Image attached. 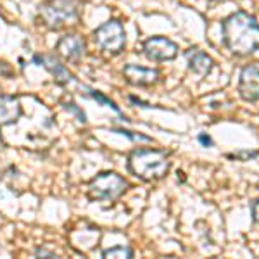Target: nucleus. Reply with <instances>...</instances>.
I'll return each instance as SVG.
<instances>
[{
    "label": "nucleus",
    "instance_id": "1",
    "mask_svg": "<svg viewBox=\"0 0 259 259\" xmlns=\"http://www.w3.org/2000/svg\"><path fill=\"white\" fill-rule=\"evenodd\" d=\"M221 36L233 56L245 57L259 50V23L245 11H237L221 21Z\"/></svg>",
    "mask_w": 259,
    "mask_h": 259
},
{
    "label": "nucleus",
    "instance_id": "2",
    "mask_svg": "<svg viewBox=\"0 0 259 259\" xmlns=\"http://www.w3.org/2000/svg\"><path fill=\"white\" fill-rule=\"evenodd\" d=\"M169 168V152L161 149H135L128 157V169L142 182L162 180Z\"/></svg>",
    "mask_w": 259,
    "mask_h": 259
},
{
    "label": "nucleus",
    "instance_id": "3",
    "mask_svg": "<svg viewBox=\"0 0 259 259\" xmlns=\"http://www.w3.org/2000/svg\"><path fill=\"white\" fill-rule=\"evenodd\" d=\"M80 0H45L38 7V18L49 30H62L80 19Z\"/></svg>",
    "mask_w": 259,
    "mask_h": 259
},
{
    "label": "nucleus",
    "instance_id": "4",
    "mask_svg": "<svg viewBox=\"0 0 259 259\" xmlns=\"http://www.w3.org/2000/svg\"><path fill=\"white\" fill-rule=\"evenodd\" d=\"M128 182L114 171H104L97 175L89 185V197L92 200L114 202L126 192Z\"/></svg>",
    "mask_w": 259,
    "mask_h": 259
},
{
    "label": "nucleus",
    "instance_id": "5",
    "mask_svg": "<svg viewBox=\"0 0 259 259\" xmlns=\"http://www.w3.org/2000/svg\"><path fill=\"white\" fill-rule=\"evenodd\" d=\"M94 40L104 52L118 56L126 45V33L118 19H109L94 31Z\"/></svg>",
    "mask_w": 259,
    "mask_h": 259
},
{
    "label": "nucleus",
    "instance_id": "6",
    "mask_svg": "<svg viewBox=\"0 0 259 259\" xmlns=\"http://www.w3.org/2000/svg\"><path fill=\"white\" fill-rule=\"evenodd\" d=\"M144 54L149 61L154 62L173 61L178 56V45L166 36H152L144 41Z\"/></svg>",
    "mask_w": 259,
    "mask_h": 259
},
{
    "label": "nucleus",
    "instance_id": "7",
    "mask_svg": "<svg viewBox=\"0 0 259 259\" xmlns=\"http://www.w3.org/2000/svg\"><path fill=\"white\" fill-rule=\"evenodd\" d=\"M239 95L245 102H257L259 100V68L256 64L244 66L239 76Z\"/></svg>",
    "mask_w": 259,
    "mask_h": 259
},
{
    "label": "nucleus",
    "instance_id": "8",
    "mask_svg": "<svg viewBox=\"0 0 259 259\" xmlns=\"http://www.w3.org/2000/svg\"><path fill=\"white\" fill-rule=\"evenodd\" d=\"M123 76L133 87H152L159 81L161 71L157 68H144L139 64H126L123 68Z\"/></svg>",
    "mask_w": 259,
    "mask_h": 259
},
{
    "label": "nucleus",
    "instance_id": "9",
    "mask_svg": "<svg viewBox=\"0 0 259 259\" xmlns=\"http://www.w3.org/2000/svg\"><path fill=\"white\" fill-rule=\"evenodd\" d=\"M85 50H87L85 40H83V36L76 35V33H73V35H64L56 44V52L68 62L81 61L83 56H85Z\"/></svg>",
    "mask_w": 259,
    "mask_h": 259
},
{
    "label": "nucleus",
    "instance_id": "10",
    "mask_svg": "<svg viewBox=\"0 0 259 259\" xmlns=\"http://www.w3.org/2000/svg\"><path fill=\"white\" fill-rule=\"evenodd\" d=\"M33 62L38 64V66H44V68L54 76V80L62 87L69 85V83L74 81L73 74H71L69 71L64 68V64H61V62L57 61L54 56H40V54H36V56L33 57Z\"/></svg>",
    "mask_w": 259,
    "mask_h": 259
},
{
    "label": "nucleus",
    "instance_id": "11",
    "mask_svg": "<svg viewBox=\"0 0 259 259\" xmlns=\"http://www.w3.org/2000/svg\"><path fill=\"white\" fill-rule=\"evenodd\" d=\"M185 59H187V64H189V69L200 78L207 76L212 71V66H214L211 57L207 56L204 50H200L197 47H192L187 50Z\"/></svg>",
    "mask_w": 259,
    "mask_h": 259
},
{
    "label": "nucleus",
    "instance_id": "12",
    "mask_svg": "<svg viewBox=\"0 0 259 259\" xmlns=\"http://www.w3.org/2000/svg\"><path fill=\"white\" fill-rule=\"evenodd\" d=\"M21 114H23V107L18 99L12 95H0V128L16 123Z\"/></svg>",
    "mask_w": 259,
    "mask_h": 259
},
{
    "label": "nucleus",
    "instance_id": "13",
    "mask_svg": "<svg viewBox=\"0 0 259 259\" xmlns=\"http://www.w3.org/2000/svg\"><path fill=\"white\" fill-rule=\"evenodd\" d=\"M102 257H124L130 259L133 257V250L128 247V245H116V247L106 249L102 252Z\"/></svg>",
    "mask_w": 259,
    "mask_h": 259
},
{
    "label": "nucleus",
    "instance_id": "14",
    "mask_svg": "<svg viewBox=\"0 0 259 259\" xmlns=\"http://www.w3.org/2000/svg\"><path fill=\"white\" fill-rule=\"evenodd\" d=\"M89 90V95L94 100H97L99 104H102V106H107V107H111V109H114L116 112H121L119 111V107L116 106V102L114 100H111L109 97H106L104 94H100V92H97V90H92V89H87Z\"/></svg>",
    "mask_w": 259,
    "mask_h": 259
},
{
    "label": "nucleus",
    "instance_id": "15",
    "mask_svg": "<svg viewBox=\"0 0 259 259\" xmlns=\"http://www.w3.org/2000/svg\"><path fill=\"white\" fill-rule=\"evenodd\" d=\"M257 156H259V150H240V152L235 154H227L228 159H235V161H250Z\"/></svg>",
    "mask_w": 259,
    "mask_h": 259
},
{
    "label": "nucleus",
    "instance_id": "16",
    "mask_svg": "<svg viewBox=\"0 0 259 259\" xmlns=\"http://www.w3.org/2000/svg\"><path fill=\"white\" fill-rule=\"evenodd\" d=\"M116 133H121V135H124V137H128L130 140H133V142H152V139L147 135H142V133H135V132H130V130H123V128H118V130H114Z\"/></svg>",
    "mask_w": 259,
    "mask_h": 259
},
{
    "label": "nucleus",
    "instance_id": "17",
    "mask_svg": "<svg viewBox=\"0 0 259 259\" xmlns=\"http://www.w3.org/2000/svg\"><path fill=\"white\" fill-rule=\"evenodd\" d=\"M250 216H252L254 223L259 225V199L250 202Z\"/></svg>",
    "mask_w": 259,
    "mask_h": 259
},
{
    "label": "nucleus",
    "instance_id": "18",
    "mask_svg": "<svg viewBox=\"0 0 259 259\" xmlns=\"http://www.w3.org/2000/svg\"><path fill=\"white\" fill-rule=\"evenodd\" d=\"M197 140L200 142V144L204 145V147H212V145H214V142H212V139L209 135H207V133H199L197 135Z\"/></svg>",
    "mask_w": 259,
    "mask_h": 259
},
{
    "label": "nucleus",
    "instance_id": "19",
    "mask_svg": "<svg viewBox=\"0 0 259 259\" xmlns=\"http://www.w3.org/2000/svg\"><path fill=\"white\" fill-rule=\"evenodd\" d=\"M66 109H71V111L74 112V114H78V118H80L81 123H85V121H87V119H85V114H83V112H81L80 109H78V107L74 106L73 102H71V104H66Z\"/></svg>",
    "mask_w": 259,
    "mask_h": 259
},
{
    "label": "nucleus",
    "instance_id": "20",
    "mask_svg": "<svg viewBox=\"0 0 259 259\" xmlns=\"http://www.w3.org/2000/svg\"><path fill=\"white\" fill-rule=\"evenodd\" d=\"M130 102L137 104V106H142V107H152V106H150V104H147V102H142V100H140V99L133 97V95H132V97H130Z\"/></svg>",
    "mask_w": 259,
    "mask_h": 259
},
{
    "label": "nucleus",
    "instance_id": "21",
    "mask_svg": "<svg viewBox=\"0 0 259 259\" xmlns=\"http://www.w3.org/2000/svg\"><path fill=\"white\" fill-rule=\"evenodd\" d=\"M36 256H45V257H56V254L50 252V250H45V249H38L36 250Z\"/></svg>",
    "mask_w": 259,
    "mask_h": 259
},
{
    "label": "nucleus",
    "instance_id": "22",
    "mask_svg": "<svg viewBox=\"0 0 259 259\" xmlns=\"http://www.w3.org/2000/svg\"><path fill=\"white\" fill-rule=\"evenodd\" d=\"M209 2H218V0H209Z\"/></svg>",
    "mask_w": 259,
    "mask_h": 259
}]
</instances>
